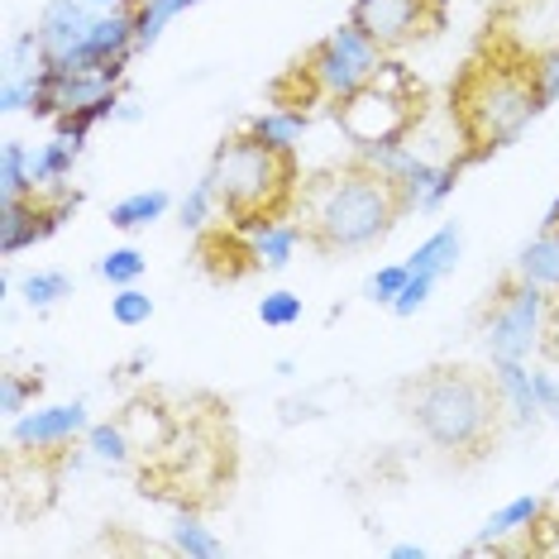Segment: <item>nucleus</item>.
<instances>
[{
    "instance_id": "nucleus-24",
    "label": "nucleus",
    "mask_w": 559,
    "mask_h": 559,
    "mask_svg": "<svg viewBox=\"0 0 559 559\" xmlns=\"http://www.w3.org/2000/svg\"><path fill=\"white\" fill-rule=\"evenodd\" d=\"M173 206V197L163 192V187H148V192H130V197H120L116 206H110V225L124 235H134V230H148L154 221H163Z\"/></svg>"
},
{
    "instance_id": "nucleus-2",
    "label": "nucleus",
    "mask_w": 559,
    "mask_h": 559,
    "mask_svg": "<svg viewBox=\"0 0 559 559\" xmlns=\"http://www.w3.org/2000/svg\"><path fill=\"white\" fill-rule=\"evenodd\" d=\"M402 402L430 444H440L444 454H464V460L488 450L502 426L498 388L474 368H430L402 388Z\"/></svg>"
},
{
    "instance_id": "nucleus-37",
    "label": "nucleus",
    "mask_w": 559,
    "mask_h": 559,
    "mask_svg": "<svg viewBox=\"0 0 559 559\" xmlns=\"http://www.w3.org/2000/svg\"><path fill=\"white\" fill-rule=\"evenodd\" d=\"M34 96H39L34 72H15V78H5V86H0V116H24V110H34Z\"/></svg>"
},
{
    "instance_id": "nucleus-19",
    "label": "nucleus",
    "mask_w": 559,
    "mask_h": 559,
    "mask_svg": "<svg viewBox=\"0 0 559 559\" xmlns=\"http://www.w3.org/2000/svg\"><path fill=\"white\" fill-rule=\"evenodd\" d=\"M82 454L100 468H110V474H120V468H130L139 454H134V440L130 430H124V421L116 416V421H92L82 436Z\"/></svg>"
},
{
    "instance_id": "nucleus-26",
    "label": "nucleus",
    "mask_w": 559,
    "mask_h": 559,
    "mask_svg": "<svg viewBox=\"0 0 559 559\" xmlns=\"http://www.w3.org/2000/svg\"><path fill=\"white\" fill-rule=\"evenodd\" d=\"M0 197H39V187H34V154L20 139L0 144Z\"/></svg>"
},
{
    "instance_id": "nucleus-4",
    "label": "nucleus",
    "mask_w": 559,
    "mask_h": 559,
    "mask_svg": "<svg viewBox=\"0 0 559 559\" xmlns=\"http://www.w3.org/2000/svg\"><path fill=\"white\" fill-rule=\"evenodd\" d=\"M215 197H221L225 221H245V215H287L292 197H297V158L273 154L269 144H259L249 130L221 139V148L211 154Z\"/></svg>"
},
{
    "instance_id": "nucleus-1",
    "label": "nucleus",
    "mask_w": 559,
    "mask_h": 559,
    "mask_svg": "<svg viewBox=\"0 0 559 559\" xmlns=\"http://www.w3.org/2000/svg\"><path fill=\"white\" fill-rule=\"evenodd\" d=\"M402 201L388 177L368 173L364 163H345L321 177H307L297 192V221L321 253L373 249L402 221Z\"/></svg>"
},
{
    "instance_id": "nucleus-18",
    "label": "nucleus",
    "mask_w": 559,
    "mask_h": 559,
    "mask_svg": "<svg viewBox=\"0 0 559 559\" xmlns=\"http://www.w3.org/2000/svg\"><path fill=\"white\" fill-rule=\"evenodd\" d=\"M245 130L259 139V144H269L273 154L297 158L301 139H307V130H311V116L307 110H297V106H269V110H259V116H249Z\"/></svg>"
},
{
    "instance_id": "nucleus-6",
    "label": "nucleus",
    "mask_w": 559,
    "mask_h": 559,
    "mask_svg": "<svg viewBox=\"0 0 559 559\" xmlns=\"http://www.w3.org/2000/svg\"><path fill=\"white\" fill-rule=\"evenodd\" d=\"M550 311H555V292L521 283L512 273L498 287V297H492V307H488V321H483L488 359H531V354H545Z\"/></svg>"
},
{
    "instance_id": "nucleus-21",
    "label": "nucleus",
    "mask_w": 559,
    "mask_h": 559,
    "mask_svg": "<svg viewBox=\"0 0 559 559\" xmlns=\"http://www.w3.org/2000/svg\"><path fill=\"white\" fill-rule=\"evenodd\" d=\"M512 273L521 283H536V287L559 297V230H540L531 245H521Z\"/></svg>"
},
{
    "instance_id": "nucleus-12",
    "label": "nucleus",
    "mask_w": 559,
    "mask_h": 559,
    "mask_svg": "<svg viewBox=\"0 0 559 559\" xmlns=\"http://www.w3.org/2000/svg\"><path fill=\"white\" fill-rule=\"evenodd\" d=\"M230 230L245 235L249 263L263 273H283L297 259V249L311 245L297 215H245V221H230Z\"/></svg>"
},
{
    "instance_id": "nucleus-34",
    "label": "nucleus",
    "mask_w": 559,
    "mask_h": 559,
    "mask_svg": "<svg viewBox=\"0 0 559 559\" xmlns=\"http://www.w3.org/2000/svg\"><path fill=\"white\" fill-rule=\"evenodd\" d=\"M39 378L34 373H5L0 378V416H5V421H15L20 412H29L34 406V397H39Z\"/></svg>"
},
{
    "instance_id": "nucleus-14",
    "label": "nucleus",
    "mask_w": 559,
    "mask_h": 559,
    "mask_svg": "<svg viewBox=\"0 0 559 559\" xmlns=\"http://www.w3.org/2000/svg\"><path fill=\"white\" fill-rule=\"evenodd\" d=\"M96 10L86 0H48L44 15H39V48H44V62H68L72 53L82 48L86 29H92Z\"/></svg>"
},
{
    "instance_id": "nucleus-29",
    "label": "nucleus",
    "mask_w": 559,
    "mask_h": 559,
    "mask_svg": "<svg viewBox=\"0 0 559 559\" xmlns=\"http://www.w3.org/2000/svg\"><path fill=\"white\" fill-rule=\"evenodd\" d=\"M20 297L29 311H53L62 297H72V277L62 269H39L20 283Z\"/></svg>"
},
{
    "instance_id": "nucleus-40",
    "label": "nucleus",
    "mask_w": 559,
    "mask_h": 559,
    "mask_svg": "<svg viewBox=\"0 0 559 559\" xmlns=\"http://www.w3.org/2000/svg\"><path fill=\"white\" fill-rule=\"evenodd\" d=\"M536 550L559 555V521H540V531H536Z\"/></svg>"
},
{
    "instance_id": "nucleus-23",
    "label": "nucleus",
    "mask_w": 559,
    "mask_h": 559,
    "mask_svg": "<svg viewBox=\"0 0 559 559\" xmlns=\"http://www.w3.org/2000/svg\"><path fill=\"white\" fill-rule=\"evenodd\" d=\"M168 550L173 555H187V559H221L225 555V540L215 536L206 521H201V512L182 507V512L173 516V526H168Z\"/></svg>"
},
{
    "instance_id": "nucleus-33",
    "label": "nucleus",
    "mask_w": 559,
    "mask_h": 559,
    "mask_svg": "<svg viewBox=\"0 0 559 559\" xmlns=\"http://www.w3.org/2000/svg\"><path fill=\"white\" fill-rule=\"evenodd\" d=\"M110 316H116V325L124 330H139L154 321V297H148L144 287H116V297H110Z\"/></svg>"
},
{
    "instance_id": "nucleus-15",
    "label": "nucleus",
    "mask_w": 559,
    "mask_h": 559,
    "mask_svg": "<svg viewBox=\"0 0 559 559\" xmlns=\"http://www.w3.org/2000/svg\"><path fill=\"white\" fill-rule=\"evenodd\" d=\"M120 421H124V430H130V440H134V454L144 464H154L163 454V444L173 440V430H177L182 416L168 412L158 397H130L124 402V412H120Z\"/></svg>"
},
{
    "instance_id": "nucleus-47",
    "label": "nucleus",
    "mask_w": 559,
    "mask_h": 559,
    "mask_svg": "<svg viewBox=\"0 0 559 559\" xmlns=\"http://www.w3.org/2000/svg\"><path fill=\"white\" fill-rule=\"evenodd\" d=\"M555 421H559V412H555Z\"/></svg>"
},
{
    "instance_id": "nucleus-10",
    "label": "nucleus",
    "mask_w": 559,
    "mask_h": 559,
    "mask_svg": "<svg viewBox=\"0 0 559 559\" xmlns=\"http://www.w3.org/2000/svg\"><path fill=\"white\" fill-rule=\"evenodd\" d=\"M349 20L368 39H378L388 53H397L412 39L430 34L444 20V0H354Z\"/></svg>"
},
{
    "instance_id": "nucleus-39",
    "label": "nucleus",
    "mask_w": 559,
    "mask_h": 559,
    "mask_svg": "<svg viewBox=\"0 0 559 559\" xmlns=\"http://www.w3.org/2000/svg\"><path fill=\"white\" fill-rule=\"evenodd\" d=\"M316 416H321V406H316V402H283V421H287V426L316 421Z\"/></svg>"
},
{
    "instance_id": "nucleus-30",
    "label": "nucleus",
    "mask_w": 559,
    "mask_h": 559,
    "mask_svg": "<svg viewBox=\"0 0 559 559\" xmlns=\"http://www.w3.org/2000/svg\"><path fill=\"white\" fill-rule=\"evenodd\" d=\"M221 215V197H215V177L201 173L197 187L177 201V221H182V230H206V225Z\"/></svg>"
},
{
    "instance_id": "nucleus-36",
    "label": "nucleus",
    "mask_w": 559,
    "mask_h": 559,
    "mask_svg": "<svg viewBox=\"0 0 559 559\" xmlns=\"http://www.w3.org/2000/svg\"><path fill=\"white\" fill-rule=\"evenodd\" d=\"M406 277H412V269H406V263H383V269L368 273L364 297L373 301V307H392V301H397V292L406 287Z\"/></svg>"
},
{
    "instance_id": "nucleus-9",
    "label": "nucleus",
    "mask_w": 559,
    "mask_h": 559,
    "mask_svg": "<svg viewBox=\"0 0 559 559\" xmlns=\"http://www.w3.org/2000/svg\"><path fill=\"white\" fill-rule=\"evenodd\" d=\"M48 192H58V197L53 201H44V197H0V253H5V259L44 245V239L82 206V197L68 192L62 182L48 187Z\"/></svg>"
},
{
    "instance_id": "nucleus-32",
    "label": "nucleus",
    "mask_w": 559,
    "mask_h": 559,
    "mask_svg": "<svg viewBox=\"0 0 559 559\" xmlns=\"http://www.w3.org/2000/svg\"><path fill=\"white\" fill-rule=\"evenodd\" d=\"M526 78H531V92H536V106L550 110L555 100H559V48L531 53L526 58Z\"/></svg>"
},
{
    "instance_id": "nucleus-43",
    "label": "nucleus",
    "mask_w": 559,
    "mask_h": 559,
    "mask_svg": "<svg viewBox=\"0 0 559 559\" xmlns=\"http://www.w3.org/2000/svg\"><path fill=\"white\" fill-rule=\"evenodd\" d=\"M545 521H559V483L545 492Z\"/></svg>"
},
{
    "instance_id": "nucleus-3",
    "label": "nucleus",
    "mask_w": 559,
    "mask_h": 559,
    "mask_svg": "<svg viewBox=\"0 0 559 559\" xmlns=\"http://www.w3.org/2000/svg\"><path fill=\"white\" fill-rule=\"evenodd\" d=\"M536 116L540 106L526 78V58L468 62V72L454 86V124L468 144V158H488L492 148H507Z\"/></svg>"
},
{
    "instance_id": "nucleus-44",
    "label": "nucleus",
    "mask_w": 559,
    "mask_h": 559,
    "mask_svg": "<svg viewBox=\"0 0 559 559\" xmlns=\"http://www.w3.org/2000/svg\"><path fill=\"white\" fill-rule=\"evenodd\" d=\"M116 120H124V124H134V120H139V106H134V100H120Z\"/></svg>"
},
{
    "instance_id": "nucleus-38",
    "label": "nucleus",
    "mask_w": 559,
    "mask_h": 559,
    "mask_svg": "<svg viewBox=\"0 0 559 559\" xmlns=\"http://www.w3.org/2000/svg\"><path fill=\"white\" fill-rule=\"evenodd\" d=\"M436 277H426V273H412V277H406V287L397 292V301H392V316H402V321H406V316H416V311H421L426 307V301L430 297H436Z\"/></svg>"
},
{
    "instance_id": "nucleus-16",
    "label": "nucleus",
    "mask_w": 559,
    "mask_h": 559,
    "mask_svg": "<svg viewBox=\"0 0 559 559\" xmlns=\"http://www.w3.org/2000/svg\"><path fill=\"white\" fill-rule=\"evenodd\" d=\"M53 468H48V454L34 450H15V460L5 468V492L20 512H44L53 502Z\"/></svg>"
},
{
    "instance_id": "nucleus-35",
    "label": "nucleus",
    "mask_w": 559,
    "mask_h": 559,
    "mask_svg": "<svg viewBox=\"0 0 559 559\" xmlns=\"http://www.w3.org/2000/svg\"><path fill=\"white\" fill-rule=\"evenodd\" d=\"M259 321L269 330H292L301 321V297H297V292H287V287L263 292V297H259Z\"/></svg>"
},
{
    "instance_id": "nucleus-41",
    "label": "nucleus",
    "mask_w": 559,
    "mask_h": 559,
    "mask_svg": "<svg viewBox=\"0 0 559 559\" xmlns=\"http://www.w3.org/2000/svg\"><path fill=\"white\" fill-rule=\"evenodd\" d=\"M545 359L559 364V297H555V311H550V335H545Z\"/></svg>"
},
{
    "instance_id": "nucleus-8",
    "label": "nucleus",
    "mask_w": 559,
    "mask_h": 559,
    "mask_svg": "<svg viewBox=\"0 0 559 559\" xmlns=\"http://www.w3.org/2000/svg\"><path fill=\"white\" fill-rule=\"evenodd\" d=\"M335 124L349 144H383V139H406L421 120V92H388L368 82L354 96L335 100Z\"/></svg>"
},
{
    "instance_id": "nucleus-11",
    "label": "nucleus",
    "mask_w": 559,
    "mask_h": 559,
    "mask_svg": "<svg viewBox=\"0 0 559 559\" xmlns=\"http://www.w3.org/2000/svg\"><path fill=\"white\" fill-rule=\"evenodd\" d=\"M92 416H86V402H48V406H29L10 421V444L15 450H34V454H58L62 444L82 440Z\"/></svg>"
},
{
    "instance_id": "nucleus-28",
    "label": "nucleus",
    "mask_w": 559,
    "mask_h": 559,
    "mask_svg": "<svg viewBox=\"0 0 559 559\" xmlns=\"http://www.w3.org/2000/svg\"><path fill=\"white\" fill-rule=\"evenodd\" d=\"M416 148L406 144V139H383V144H354V163H364L368 173L388 177V182H397L406 173V163H412Z\"/></svg>"
},
{
    "instance_id": "nucleus-25",
    "label": "nucleus",
    "mask_w": 559,
    "mask_h": 559,
    "mask_svg": "<svg viewBox=\"0 0 559 559\" xmlns=\"http://www.w3.org/2000/svg\"><path fill=\"white\" fill-rule=\"evenodd\" d=\"M78 158H82V148L72 144V139H62V134H53L48 144H39L34 148V187H58V182H68L72 177V168H78Z\"/></svg>"
},
{
    "instance_id": "nucleus-17",
    "label": "nucleus",
    "mask_w": 559,
    "mask_h": 559,
    "mask_svg": "<svg viewBox=\"0 0 559 559\" xmlns=\"http://www.w3.org/2000/svg\"><path fill=\"white\" fill-rule=\"evenodd\" d=\"M492 388L502 397V412L512 421L531 426L540 421V402H536V388H531V359H492Z\"/></svg>"
},
{
    "instance_id": "nucleus-20",
    "label": "nucleus",
    "mask_w": 559,
    "mask_h": 559,
    "mask_svg": "<svg viewBox=\"0 0 559 559\" xmlns=\"http://www.w3.org/2000/svg\"><path fill=\"white\" fill-rule=\"evenodd\" d=\"M460 253H464V235L460 225H440V230H430L421 245L412 249V259H406V269L412 273H426V277H450L460 269Z\"/></svg>"
},
{
    "instance_id": "nucleus-5",
    "label": "nucleus",
    "mask_w": 559,
    "mask_h": 559,
    "mask_svg": "<svg viewBox=\"0 0 559 559\" xmlns=\"http://www.w3.org/2000/svg\"><path fill=\"white\" fill-rule=\"evenodd\" d=\"M148 474L158 488L182 492V502H206V492L221 488V478H230V436H221L215 421L187 416V421H177L163 454L148 464Z\"/></svg>"
},
{
    "instance_id": "nucleus-13",
    "label": "nucleus",
    "mask_w": 559,
    "mask_h": 559,
    "mask_svg": "<svg viewBox=\"0 0 559 559\" xmlns=\"http://www.w3.org/2000/svg\"><path fill=\"white\" fill-rule=\"evenodd\" d=\"M460 168L464 163H436V158H426V154H412V163H406V173L392 182V192H397L402 201V211L412 215V211H440L444 201H450V192L460 187Z\"/></svg>"
},
{
    "instance_id": "nucleus-27",
    "label": "nucleus",
    "mask_w": 559,
    "mask_h": 559,
    "mask_svg": "<svg viewBox=\"0 0 559 559\" xmlns=\"http://www.w3.org/2000/svg\"><path fill=\"white\" fill-rule=\"evenodd\" d=\"M134 10V39H139V53L144 48H154L158 39H163V29L182 15V10H192L187 0H139V5H130Z\"/></svg>"
},
{
    "instance_id": "nucleus-22",
    "label": "nucleus",
    "mask_w": 559,
    "mask_h": 559,
    "mask_svg": "<svg viewBox=\"0 0 559 559\" xmlns=\"http://www.w3.org/2000/svg\"><path fill=\"white\" fill-rule=\"evenodd\" d=\"M540 521H545V498H531V492H526V498L502 502L498 512L488 516V526H483L478 540H512V536H531V540H536Z\"/></svg>"
},
{
    "instance_id": "nucleus-7",
    "label": "nucleus",
    "mask_w": 559,
    "mask_h": 559,
    "mask_svg": "<svg viewBox=\"0 0 559 559\" xmlns=\"http://www.w3.org/2000/svg\"><path fill=\"white\" fill-rule=\"evenodd\" d=\"M383 58H388V48L378 39H368L354 20H345L340 29H330L325 39L311 48L297 72L325 106H335V100H345V96L359 92V86L373 82V72L383 68Z\"/></svg>"
},
{
    "instance_id": "nucleus-31",
    "label": "nucleus",
    "mask_w": 559,
    "mask_h": 559,
    "mask_svg": "<svg viewBox=\"0 0 559 559\" xmlns=\"http://www.w3.org/2000/svg\"><path fill=\"white\" fill-rule=\"evenodd\" d=\"M96 277L110 287H134L139 277H144V253H139L134 245H120L110 253H100L96 259Z\"/></svg>"
},
{
    "instance_id": "nucleus-46",
    "label": "nucleus",
    "mask_w": 559,
    "mask_h": 559,
    "mask_svg": "<svg viewBox=\"0 0 559 559\" xmlns=\"http://www.w3.org/2000/svg\"><path fill=\"white\" fill-rule=\"evenodd\" d=\"M187 5H197V0H187Z\"/></svg>"
},
{
    "instance_id": "nucleus-45",
    "label": "nucleus",
    "mask_w": 559,
    "mask_h": 559,
    "mask_svg": "<svg viewBox=\"0 0 559 559\" xmlns=\"http://www.w3.org/2000/svg\"><path fill=\"white\" fill-rule=\"evenodd\" d=\"M86 5H92V10H120L124 0H86Z\"/></svg>"
},
{
    "instance_id": "nucleus-42",
    "label": "nucleus",
    "mask_w": 559,
    "mask_h": 559,
    "mask_svg": "<svg viewBox=\"0 0 559 559\" xmlns=\"http://www.w3.org/2000/svg\"><path fill=\"white\" fill-rule=\"evenodd\" d=\"M388 555H392V559H426V545H421V540H397Z\"/></svg>"
}]
</instances>
